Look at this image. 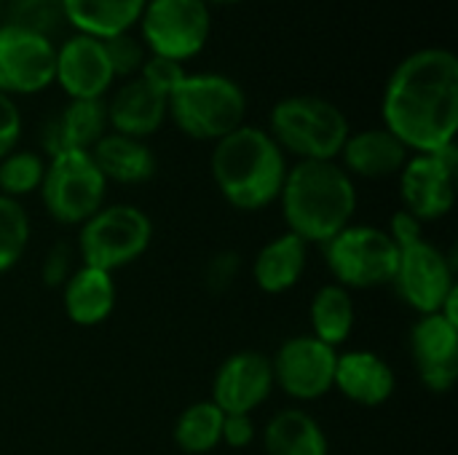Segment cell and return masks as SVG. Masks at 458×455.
<instances>
[{"label": "cell", "instance_id": "cell-1", "mask_svg": "<svg viewBox=\"0 0 458 455\" xmlns=\"http://www.w3.org/2000/svg\"><path fill=\"white\" fill-rule=\"evenodd\" d=\"M384 129L408 150L437 153L458 129V59L448 48L405 56L384 91Z\"/></svg>", "mask_w": 458, "mask_h": 455}, {"label": "cell", "instance_id": "cell-2", "mask_svg": "<svg viewBox=\"0 0 458 455\" xmlns=\"http://www.w3.org/2000/svg\"><path fill=\"white\" fill-rule=\"evenodd\" d=\"M279 204L290 233L306 244H327L352 225L357 188L335 161H298L287 169Z\"/></svg>", "mask_w": 458, "mask_h": 455}, {"label": "cell", "instance_id": "cell-3", "mask_svg": "<svg viewBox=\"0 0 458 455\" xmlns=\"http://www.w3.org/2000/svg\"><path fill=\"white\" fill-rule=\"evenodd\" d=\"M209 164L215 185L231 206L258 212L279 201L287 158L266 129L242 123L215 142Z\"/></svg>", "mask_w": 458, "mask_h": 455}, {"label": "cell", "instance_id": "cell-4", "mask_svg": "<svg viewBox=\"0 0 458 455\" xmlns=\"http://www.w3.org/2000/svg\"><path fill=\"white\" fill-rule=\"evenodd\" d=\"M169 115L188 137L217 142L244 123L247 97L225 75H185L169 94Z\"/></svg>", "mask_w": 458, "mask_h": 455}, {"label": "cell", "instance_id": "cell-5", "mask_svg": "<svg viewBox=\"0 0 458 455\" xmlns=\"http://www.w3.org/2000/svg\"><path fill=\"white\" fill-rule=\"evenodd\" d=\"M276 145L301 161H335L349 139L346 115L322 97H287L271 110Z\"/></svg>", "mask_w": 458, "mask_h": 455}, {"label": "cell", "instance_id": "cell-6", "mask_svg": "<svg viewBox=\"0 0 458 455\" xmlns=\"http://www.w3.org/2000/svg\"><path fill=\"white\" fill-rule=\"evenodd\" d=\"M150 241V217L131 204H113L102 206L81 225L75 255L81 257V265L113 274L140 260Z\"/></svg>", "mask_w": 458, "mask_h": 455}, {"label": "cell", "instance_id": "cell-7", "mask_svg": "<svg viewBox=\"0 0 458 455\" xmlns=\"http://www.w3.org/2000/svg\"><path fill=\"white\" fill-rule=\"evenodd\" d=\"M107 180L97 169L91 150H64L48 158L40 198L46 212L62 225H83L105 206Z\"/></svg>", "mask_w": 458, "mask_h": 455}, {"label": "cell", "instance_id": "cell-8", "mask_svg": "<svg viewBox=\"0 0 458 455\" xmlns=\"http://www.w3.org/2000/svg\"><path fill=\"white\" fill-rule=\"evenodd\" d=\"M325 260L335 284L352 290H373L394 282L400 247L384 228L349 225L325 244Z\"/></svg>", "mask_w": 458, "mask_h": 455}, {"label": "cell", "instance_id": "cell-9", "mask_svg": "<svg viewBox=\"0 0 458 455\" xmlns=\"http://www.w3.org/2000/svg\"><path fill=\"white\" fill-rule=\"evenodd\" d=\"M140 32L153 56L182 62L199 54L209 38L207 0H148Z\"/></svg>", "mask_w": 458, "mask_h": 455}, {"label": "cell", "instance_id": "cell-10", "mask_svg": "<svg viewBox=\"0 0 458 455\" xmlns=\"http://www.w3.org/2000/svg\"><path fill=\"white\" fill-rule=\"evenodd\" d=\"M456 145L408 158L400 172L403 209L421 223L445 217L456 204Z\"/></svg>", "mask_w": 458, "mask_h": 455}, {"label": "cell", "instance_id": "cell-11", "mask_svg": "<svg viewBox=\"0 0 458 455\" xmlns=\"http://www.w3.org/2000/svg\"><path fill=\"white\" fill-rule=\"evenodd\" d=\"M338 349L317 341L314 335H295L271 357L274 386L298 402H314L333 389Z\"/></svg>", "mask_w": 458, "mask_h": 455}, {"label": "cell", "instance_id": "cell-12", "mask_svg": "<svg viewBox=\"0 0 458 455\" xmlns=\"http://www.w3.org/2000/svg\"><path fill=\"white\" fill-rule=\"evenodd\" d=\"M392 284L397 287L400 298L421 316L437 314L458 287L456 268L440 247L421 239L400 249V263Z\"/></svg>", "mask_w": 458, "mask_h": 455}, {"label": "cell", "instance_id": "cell-13", "mask_svg": "<svg viewBox=\"0 0 458 455\" xmlns=\"http://www.w3.org/2000/svg\"><path fill=\"white\" fill-rule=\"evenodd\" d=\"M56 48L51 38L3 24L0 27V91L35 94L54 80Z\"/></svg>", "mask_w": 458, "mask_h": 455}, {"label": "cell", "instance_id": "cell-14", "mask_svg": "<svg viewBox=\"0 0 458 455\" xmlns=\"http://www.w3.org/2000/svg\"><path fill=\"white\" fill-rule=\"evenodd\" d=\"M274 392L271 357L260 351H236L215 373L212 402L225 416H250Z\"/></svg>", "mask_w": 458, "mask_h": 455}, {"label": "cell", "instance_id": "cell-15", "mask_svg": "<svg viewBox=\"0 0 458 455\" xmlns=\"http://www.w3.org/2000/svg\"><path fill=\"white\" fill-rule=\"evenodd\" d=\"M411 351L419 367L421 383L445 394L458 378V324L437 314H424L411 333Z\"/></svg>", "mask_w": 458, "mask_h": 455}, {"label": "cell", "instance_id": "cell-16", "mask_svg": "<svg viewBox=\"0 0 458 455\" xmlns=\"http://www.w3.org/2000/svg\"><path fill=\"white\" fill-rule=\"evenodd\" d=\"M113 78L115 75L99 38L72 35L56 51L54 80H59L70 99H102Z\"/></svg>", "mask_w": 458, "mask_h": 455}, {"label": "cell", "instance_id": "cell-17", "mask_svg": "<svg viewBox=\"0 0 458 455\" xmlns=\"http://www.w3.org/2000/svg\"><path fill=\"white\" fill-rule=\"evenodd\" d=\"M105 107L107 123L115 129V134L145 139L158 131L164 118L169 115V97L150 86L145 78H134L126 80Z\"/></svg>", "mask_w": 458, "mask_h": 455}, {"label": "cell", "instance_id": "cell-18", "mask_svg": "<svg viewBox=\"0 0 458 455\" xmlns=\"http://www.w3.org/2000/svg\"><path fill=\"white\" fill-rule=\"evenodd\" d=\"M333 389H338L354 405L378 408L392 400L397 378L384 357L373 351H346L338 354Z\"/></svg>", "mask_w": 458, "mask_h": 455}, {"label": "cell", "instance_id": "cell-19", "mask_svg": "<svg viewBox=\"0 0 458 455\" xmlns=\"http://www.w3.org/2000/svg\"><path fill=\"white\" fill-rule=\"evenodd\" d=\"M408 158V147L384 126L349 134L341 147V166L346 169V174L362 180H386L392 174H400Z\"/></svg>", "mask_w": 458, "mask_h": 455}, {"label": "cell", "instance_id": "cell-20", "mask_svg": "<svg viewBox=\"0 0 458 455\" xmlns=\"http://www.w3.org/2000/svg\"><path fill=\"white\" fill-rule=\"evenodd\" d=\"M107 129V107L102 99H70V105L46 123L43 147L48 156L64 150H91Z\"/></svg>", "mask_w": 458, "mask_h": 455}, {"label": "cell", "instance_id": "cell-21", "mask_svg": "<svg viewBox=\"0 0 458 455\" xmlns=\"http://www.w3.org/2000/svg\"><path fill=\"white\" fill-rule=\"evenodd\" d=\"M62 306L72 324L94 327L102 324L115 308V282L113 274L78 265L62 284Z\"/></svg>", "mask_w": 458, "mask_h": 455}, {"label": "cell", "instance_id": "cell-22", "mask_svg": "<svg viewBox=\"0 0 458 455\" xmlns=\"http://www.w3.org/2000/svg\"><path fill=\"white\" fill-rule=\"evenodd\" d=\"M309 265V244L295 233H282L268 241L252 260V282L266 295H282L293 290Z\"/></svg>", "mask_w": 458, "mask_h": 455}, {"label": "cell", "instance_id": "cell-23", "mask_svg": "<svg viewBox=\"0 0 458 455\" xmlns=\"http://www.w3.org/2000/svg\"><path fill=\"white\" fill-rule=\"evenodd\" d=\"M91 158L107 182L118 185H140L156 174V156L153 150L134 137L126 134H105L94 147Z\"/></svg>", "mask_w": 458, "mask_h": 455}, {"label": "cell", "instance_id": "cell-24", "mask_svg": "<svg viewBox=\"0 0 458 455\" xmlns=\"http://www.w3.org/2000/svg\"><path fill=\"white\" fill-rule=\"evenodd\" d=\"M148 0H62L64 19L81 29V35H91L107 40L113 35L129 32L145 8Z\"/></svg>", "mask_w": 458, "mask_h": 455}, {"label": "cell", "instance_id": "cell-25", "mask_svg": "<svg viewBox=\"0 0 458 455\" xmlns=\"http://www.w3.org/2000/svg\"><path fill=\"white\" fill-rule=\"evenodd\" d=\"M263 448L266 455H330L319 421L298 408L271 416L263 432Z\"/></svg>", "mask_w": 458, "mask_h": 455}, {"label": "cell", "instance_id": "cell-26", "mask_svg": "<svg viewBox=\"0 0 458 455\" xmlns=\"http://www.w3.org/2000/svg\"><path fill=\"white\" fill-rule=\"evenodd\" d=\"M311 327H314V338L338 349L341 343H346L352 338V330H354V319H357V311H354V300H352V292L341 284H325L314 292L311 298Z\"/></svg>", "mask_w": 458, "mask_h": 455}, {"label": "cell", "instance_id": "cell-27", "mask_svg": "<svg viewBox=\"0 0 458 455\" xmlns=\"http://www.w3.org/2000/svg\"><path fill=\"white\" fill-rule=\"evenodd\" d=\"M223 418H225V413L212 400L188 405L174 424L177 448L188 455H204L215 451L220 445Z\"/></svg>", "mask_w": 458, "mask_h": 455}, {"label": "cell", "instance_id": "cell-28", "mask_svg": "<svg viewBox=\"0 0 458 455\" xmlns=\"http://www.w3.org/2000/svg\"><path fill=\"white\" fill-rule=\"evenodd\" d=\"M30 244V217L16 198L0 193V274L11 271Z\"/></svg>", "mask_w": 458, "mask_h": 455}, {"label": "cell", "instance_id": "cell-29", "mask_svg": "<svg viewBox=\"0 0 458 455\" xmlns=\"http://www.w3.org/2000/svg\"><path fill=\"white\" fill-rule=\"evenodd\" d=\"M43 172H46V161L38 153L32 150L8 153L5 158H0V193L19 201L21 196L40 190Z\"/></svg>", "mask_w": 458, "mask_h": 455}, {"label": "cell", "instance_id": "cell-30", "mask_svg": "<svg viewBox=\"0 0 458 455\" xmlns=\"http://www.w3.org/2000/svg\"><path fill=\"white\" fill-rule=\"evenodd\" d=\"M3 13L8 16L5 24L43 38L56 32L64 21L62 0H5Z\"/></svg>", "mask_w": 458, "mask_h": 455}, {"label": "cell", "instance_id": "cell-31", "mask_svg": "<svg viewBox=\"0 0 458 455\" xmlns=\"http://www.w3.org/2000/svg\"><path fill=\"white\" fill-rule=\"evenodd\" d=\"M102 46H105L107 59H110L113 75H131V72L142 70V64H145V48H142V43L131 32L113 35V38L102 40Z\"/></svg>", "mask_w": 458, "mask_h": 455}, {"label": "cell", "instance_id": "cell-32", "mask_svg": "<svg viewBox=\"0 0 458 455\" xmlns=\"http://www.w3.org/2000/svg\"><path fill=\"white\" fill-rule=\"evenodd\" d=\"M140 78H145L150 86H156L158 91L169 97L172 88L185 78V70H182V62H174L166 56H148L140 70Z\"/></svg>", "mask_w": 458, "mask_h": 455}, {"label": "cell", "instance_id": "cell-33", "mask_svg": "<svg viewBox=\"0 0 458 455\" xmlns=\"http://www.w3.org/2000/svg\"><path fill=\"white\" fill-rule=\"evenodd\" d=\"M72 260H75V252H72V247H70L67 241L54 244V247L46 252L43 265H40V279H43V284H46V287H62V284L70 279V274L75 271V268H72Z\"/></svg>", "mask_w": 458, "mask_h": 455}, {"label": "cell", "instance_id": "cell-34", "mask_svg": "<svg viewBox=\"0 0 458 455\" xmlns=\"http://www.w3.org/2000/svg\"><path fill=\"white\" fill-rule=\"evenodd\" d=\"M239 271H242L239 255H236V252H220V255H215V257L207 263V268H204L207 287H209L212 292H225V290L236 282Z\"/></svg>", "mask_w": 458, "mask_h": 455}, {"label": "cell", "instance_id": "cell-35", "mask_svg": "<svg viewBox=\"0 0 458 455\" xmlns=\"http://www.w3.org/2000/svg\"><path fill=\"white\" fill-rule=\"evenodd\" d=\"M21 134V115L16 102L0 91V158H5L8 153H13L16 142Z\"/></svg>", "mask_w": 458, "mask_h": 455}, {"label": "cell", "instance_id": "cell-36", "mask_svg": "<svg viewBox=\"0 0 458 455\" xmlns=\"http://www.w3.org/2000/svg\"><path fill=\"white\" fill-rule=\"evenodd\" d=\"M386 233L392 236V241H394L400 249H405V247H411V244H416V241H421V239H424V223H421V220H416L411 212L400 209V212H394V215H392Z\"/></svg>", "mask_w": 458, "mask_h": 455}, {"label": "cell", "instance_id": "cell-37", "mask_svg": "<svg viewBox=\"0 0 458 455\" xmlns=\"http://www.w3.org/2000/svg\"><path fill=\"white\" fill-rule=\"evenodd\" d=\"M255 421L252 416H225L223 418V434L220 442H225L228 448H247L255 440Z\"/></svg>", "mask_w": 458, "mask_h": 455}, {"label": "cell", "instance_id": "cell-38", "mask_svg": "<svg viewBox=\"0 0 458 455\" xmlns=\"http://www.w3.org/2000/svg\"><path fill=\"white\" fill-rule=\"evenodd\" d=\"M3 5H5V0H0V13H3Z\"/></svg>", "mask_w": 458, "mask_h": 455}, {"label": "cell", "instance_id": "cell-39", "mask_svg": "<svg viewBox=\"0 0 458 455\" xmlns=\"http://www.w3.org/2000/svg\"><path fill=\"white\" fill-rule=\"evenodd\" d=\"M217 3H236V0H217Z\"/></svg>", "mask_w": 458, "mask_h": 455}]
</instances>
